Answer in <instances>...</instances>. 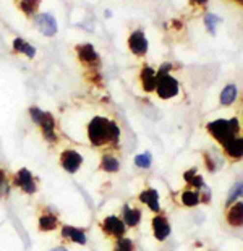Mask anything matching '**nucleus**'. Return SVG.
Returning a JSON list of instances; mask_svg holds the SVG:
<instances>
[{
	"instance_id": "nucleus-6",
	"label": "nucleus",
	"mask_w": 243,
	"mask_h": 251,
	"mask_svg": "<svg viewBox=\"0 0 243 251\" xmlns=\"http://www.w3.org/2000/svg\"><path fill=\"white\" fill-rule=\"evenodd\" d=\"M102 228H104L106 233L113 235V237H117V238H122L123 233H125V224L115 216L107 217L106 221L102 222Z\"/></svg>"
},
{
	"instance_id": "nucleus-5",
	"label": "nucleus",
	"mask_w": 243,
	"mask_h": 251,
	"mask_svg": "<svg viewBox=\"0 0 243 251\" xmlns=\"http://www.w3.org/2000/svg\"><path fill=\"white\" fill-rule=\"evenodd\" d=\"M60 161H62L63 169L67 170V172L75 174L80 169L81 162H83V157H81L77 151H73V149H67V151H63Z\"/></svg>"
},
{
	"instance_id": "nucleus-15",
	"label": "nucleus",
	"mask_w": 243,
	"mask_h": 251,
	"mask_svg": "<svg viewBox=\"0 0 243 251\" xmlns=\"http://www.w3.org/2000/svg\"><path fill=\"white\" fill-rule=\"evenodd\" d=\"M78 55H80V58L84 63H94V62H97V54H96L94 47L91 46V44H84V46L78 47Z\"/></svg>"
},
{
	"instance_id": "nucleus-3",
	"label": "nucleus",
	"mask_w": 243,
	"mask_h": 251,
	"mask_svg": "<svg viewBox=\"0 0 243 251\" xmlns=\"http://www.w3.org/2000/svg\"><path fill=\"white\" fill-rule=\"evenodd\" d=\"M31 117L32 120L36 122L37 125H41L42 131H44V136L47 138L49 141H55L57 136H55V130H54V119L46 112L39 110L37 107H32L31 109Z\"/></svg>"
},
{
	"instance_id": "nucleus-26",
	"label": "nucleus",
	"mask_w": 243,
	"mask_h": 251,
	"mask_svg": "<svg viewBox=\"0 0 243 251\" xmlns=\"http://www.w3.org/2000/svg\"><path fill=\"white\" fill-rule=\"evenodd\" d=\"M220 23V20L217 17H214V15H206V25L208 28L211 29V33H214L216 31V25Z\"/></svg>"
},
{
	"instance_id": "nucleus-28",
	"label": "nucleus",
	"mask_w": 243,
	"mask_h": 251,
	"mask_svg": "<svg viewBox=\"0 0 243 251\" xmlns=\"http://www.w3.org/2000/svg\"><path fill=\"white\" fill-rule=\"evenodd\" d=\"M7 193V181H5V174L0 170V196Z\"/></svg>"
},
{
	"instance_id": "nucleus-11",
	"label": "nucleus",
	"mask_w": 243,
	"mask_h": 251,
	"mask_svg": "<svg viewBox=\"0 0 243 251\" xmlns=\"http://www.w3.org/2000/svg\"><path fill=\"white\" fill-rule=\"evenodd\" d=\"M224 149H225V152L229 154L232 159H240L242 157V152H243L242 138H232L230 141H227L224 144Z\"/></svg>"
},
{
	"instance_id": "nucleus-2",
	"label": "nucleus",
	"mask_w": 243,
	"mask_h": 251,
	"mask_svg": "<svg viewBox=\"0 0 243 251\" xmlns=\"http://www.w3.org/2000/svg\"><path fill=\"white\" fill-rule=\"evenodd\" d=\"M208 130L211 131L216 140L220 144H224L227 141H230L232 138H237V133H239V120H216L211 122L208 125Z\"/></svg>"
},
{
	"instance_id": "nucleus-1",
	"label": "nucleus",
	"mask_w": 243,
	"mask_h": 251,
	"mask_svg": "<svg viewBox=\"0 0 243 251\" xmlns=\"http://www.w3.org/2000/svg\"><path fill=\"white\" fill-rule=\"evenodd\" d=\"M88 133H89V140L94 146H104L107 143H117L118 136H120L118 126L113 122L107 119H101V117H96L91 122L88 126Z\"/></svg>"
},
{
	"instance_id": "nucleus-21",
	"label": "nucleus",
	"mask_w": 243,
	"mask_h": 251,
	"mask_svg": "<svg viewBox=\"0 0 243 251\" xmlns=\"http://www.w3.org/2000/svg\"><path fill=\"white\" fill-rule=\"evenodd\" d=\"M57 227V219L51 216V214H46L39 219V228L44 232H49V230H54V228Z\"/></svg>"
},
{
	"instance_id": "nucleus-20",
	"label": "nucleus",
	"mask_w": 243,
	"mask_h": 251,
	"mask_svg": "<svg viewBox=\"0 0 243 251\" xmlns=\"http://www.w3.org/2000/svg\"><path fill=\"white\" fill-rule=\"evenodd\" d=\"M199 201H201V196H199V193H196V191L187 190L182 193V202L185 206H196Z\"/></svg>"
},
{
	"instance_id": "nucleus-27",
	"label": "nucleus",
	"mask_w": 243,
	"mask_h": 251,
	"mask_svg": "<svg viewBox=\"0 0 243 251\" xmlns=\"http://www.w3.org/2000/svg\"><path fill=\"white\" fill-rule=\"evenodd\" d=\"M242 195V183H239V185H235L234 186V190H232V193H230V196H229V202H234L237 198H239Z\"/></svg>"
},
{
	"instance_id": "nucleus-17",
	"label": "nucleus",
	"mask_w": 243,
	"mask_h": 251,
	"mask_svg": "<svg viewBox=\"0 0 243 251\" xmlns=\"http://www.w3.org/2000/svg\"><path fill=\"white\" fill-rule=\"evenodd\" d=\"M141 78H143V88L146 91L156 89V83H158V75L154 73V70H151V68H144Z\"/></svg>"
},
{
	"instance_id": "nucleus-4",
	"label": "nucleus",
	"mask_w": 243,
	"mask_h": 251,
	"mask_svg": "<svg viewBox=\"0 0 243 251\" xmlns=\"http://www.w3.org/2000/svg\"><path fill=\"white\" fill-rule=\"evenodd\" d=\"M156 91L162 99H169L174 98L178 93V83L175 78L169 76V75H161L156 83Z\"/></svg>"
},
{
	"instance_id": "nucleus-10",
	"label": "nucleus",
	"mask_w": 243,
	"mask_h": 251,
	"mask_svg": "<svg viewBox=\"0 0 243 251\" xmlns=\"http://www.w3.org/2000/svg\"><path fill=\"white\" fill-rule=\"evenodd\" d=\"M153 228H154V235L158 240H165L169 237L170 233V226L169 222H167L165 217L162 216H156L154 221H153Z\"/></svg>"
},
{
	"instance_id": "nucleus-13",
	"label": "nucleus",
	"mask_w": 243,
	"mask_h": 251,
	"mask_svg": "<svg viewBox=\"0 0 243 251\" xmlns=\"http://www.w3.org/2000/svg\"><path fill=\"white\" fill-rule=\"evenodd\" d=\"M139 219H141V212L136 207H130L125 206L123 207V224H127L130 227H135L139 224Z\"/></svg>"
},
{
	"instance_id": "nucleus-29",
	"label": "nucleus",
	"mask_w": 243,
	"mask_h": 251,
	"mask_svg": "<svg viewBox=\"0 0 243 251\" xmlns=\"http://www.w3.org/2000/svg\"><path fill=\"white\" fill-rule=\"evenodd\" d=\"M52 251H67V250H65V248H62V247H58V248H54Z\"/></svg>"
},
{
	"instance_id": "nucleus-22",
	"label": "nucleus",
	"mask_w": 243,
	"mask_h": 251,
	"mask_svg": "<svg viewBox=\"0 0 243 251\" xmlns=\"http://www.w3.org/2000/svg\"><path fill=\"white\" fill-rule=\"evenodd\" d=\"M118 161L113 156H104L102 159V169L106 170V172H117L118 170Z\"/></svg>"
},
{
	"instance_id": "nucleus-24",
	"label": "nucleus",
	"mask_w": 243,
	"mask_h": 251,
	"mask_svg": "<svg viewBox=\"0 0 243 251\" xmlns=\"http://www.w3.org/2000/svg\"><path fill=\"white\" fill-rule=\"evenodd\" d=\"M39 2L41 0H23V2H21V8H23L26 13L32 15L36 12V8L39 7Z\"/></svg>"
},
{
	"instance_id": "nucleus-19",
	"label": "nucleus",
	"mask_w": 243,
	"mask_h": 251,
	"mask_svg": "<svg viewBox=\"0 0 243 251\" xmlns=\"http://www.w3.org/2000/svg\"><path fill=\"white\" fill-rule=\"evenodd\" d=\"M235 99H237V88L234 84H229V86L222 91V94H220V102L224 105H229L234 102Z\"/></svg>"
},
{
	"instance_id": "nucleus-14",
	"label": "nucleus",
	"mask_w": 243,
	"mask_h": 251,
	"mask_svg": "<svg viewBox=\"0 0 243 251\" xmlns=\"http://www.w3.org/2000/svg\"><path fill=\"white\" fill-rule=\"evenodd\" d=\"M62 235H63L65 238L72 240V242H75V243H80V245L86 243V235H84V232H81L80 228L65 226L63 230H62Z\"/></svg>"
},
{
	"instance_id": "nucleus-18",
	"label": "nucleus",
	"mask_w": 243,
	"mask_h": 251,
	"mask_svg": "<svg viewBox=\"0 0 243 251\" xmlns=\"http://www.w3.org/2000/svg\"><path fill=\"white\" fill-rule=\"evenodd\" d=\"M13 47H15V50H18V52H21V54H25V55H28V57H34L36 55L34 47L29 46L28 42L23 41V39H15Z\"/></svg>"
},
{
	"instance_id": "nucleus-25",
	"label": "nucleus",
	"mask_w": 243,
	"mask_h": 251,
	"mask_svg": "<svg viewBox=\"0 0 243 251\" xmlns=\"http://www.w3.org/2000/svg\"><path fill=\"white\" fill-rule=\"evenodd\" d=\"M115 251H133V243L128 238H118Z\"/></svg>"
},
{
	"instance_id": "nucleus-16",
	"label": "nucleus",
	"mask_w": 243,
	"mask_h": 251,
	"mask_svg": "<svg viewBox=\"0 0 243 251\" xmlns=\"http://www.w3.org/2000/svg\"><path fill=\"white\" fill-rule=\"evenodd\" d=\"M242 211H243L242 202H237V204L232 207L229 216H227V221H229L230 226H234V227L242 226V222H243V212Z\"/></svg>"
},
{
	"instance_id": "nucleus-23",
	"label": "nucleus",
	"mask_w": 243,
	"mask_h": 251,
	"mask_svg": "<svg viewBox=\"0 0 243 251\" xmlns=\"http://www.w3.org/2000/svg\"><path fill=\"white\" fill-rule=\"evenodd\" d=\"M151 161H153V157H151L149 152L139 154V156L135 157V164H136L138 167H141V169H148L151 165Z\"/></svg>"
},
{
	"instance_id": "nucleus-8",
	"label": "nucleus",
	"mask_w": 243,
	"mask_h": 251,
	"mask_svg": "<svg viewBox=\"0 0 243 251\" xmlns=\"http://www.w3.org/2000/svg\"><path fill=\"white\" fill-rule=\"evenodd\" d=\"M36 23L46 36H54L57 33V23H55V18H54L52 15H49V13L37 15Z\"/></svg>"
},
{
	"instance_id": "nucleus-30",
	"label": "nucleus",
	"mask_w": 243,
	"mask_h": 251,
	"mask_svg": "<svg viewBox=\"0 0 243 251\" xmlns=\"http://www.w3.org/2000/svg\"><path fill=\"white\" fill-rule=\"evenodd\" d=\"M193 2H198V3H206L208 0H193Z\"/></svg>"
},
{
	"instance_id": "nucleus-9",
	"label": "nucleus",
	"mask_w": 243,
	"mask_h": 251,
	"mask_svg": "<svg viewBox=\"0 0 243 251\" xmlns=\"http://www.w3.org/2000/svg\"><path fill=\"white\" fill-rule=\"evenodd\" d=\"M15 181L21 190L26 191V193H34L36 191V183H34V180H32V175L29 170L21 169L20 172L16 174Z\"/></svg>"
},
{
	"instance_id": "nucleus-12",
	"label": "nucleus",
	"mask_w": 243,
	"mask_h": 251,
	"mask_svg": "<svg viewBox=\"0 0 243 251\" xmlns=\"http://www.w3.org/2000/svg\"><path fill=\"white\" fill-rule=\"evenodd\" d=\"M141 201L144 202V204H148L151 209H153L154 212H159L161 209V204H159V195L156 190H146L141 193Z\"/></svg>"
},
{
	"instance_id": "nucleus-7",
	"label": "nucleus",
	"mask_w": 243,
	"mask_h": 251,
	"mask_svg": "<svg viewBox=\"0 0 243 251\" xmlns=\"http://www.w3.org/2000/svg\"><path fill=\"white\" fill-rule=\"evenodd\" d=\"M128 44L132 52L136 55H144L146 50H148V39H146L141 31H135V33L130 36Z\"/></svg>"
}]
</instances>
